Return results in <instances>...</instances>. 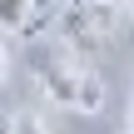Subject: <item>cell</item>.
Wrapping results in <instances>:
<instances>
[{
    "instance_id": "cell-1",
    "label": "cell",
    "mask_w": 134,
    "mask_h": 134,
    "mask_svg": "<svg viewBox=\"0 0 134 134\" xmlns=\"http://www.w3.org/2000/svg\"><path fill=\"white\" fill-rule=\"evenodd\" d=\"M35 80L55 104L75 109V114H99V104H104V80L75 55V45L35 55Z\"/></svg>"
},
{
    "instance_id": "cell-2",
    "label": "cell",
    "mask_w": 134,
    "mask_h": 134,
    "mask_svg": "<svg viewBox=\"0 0 134 134\" xmlns=\"http://www.w3.org/2000/svg\"><path fill=\"white\" fill-rule=\"evenodd\" d=\"M114 15H119L114 5H80V0H65V20H60L65 45L85 50V45H94V40H109Z\"/></svg>"
},
{
    "instance_id": "cell-3",
    "label": "cell",
    "mask_w": 134,
    "mask_h": 134,
    "mask_svg": "<svg viewBox=\"0 0 134 134\" xmlns=\"http://www.w3.org/2000/svg\"><path fill=\"white\" fill-rule=\"evenodd\" d=\"M35 0H0V30H25Z\"/></svg>"
},
{
    "instance_id": "cell-4",
    "label": "cell",
    "mask_w": 134,
    "mask_h": 134,
    "mask_svg": "<svg viewBox=\"0 0 134 134\" xmlns=\"http://www.w3.org/2000/svg\"><path fill=\"white\" fill-rule=\"evenodd\" d=\"M10 134H45V124H40L35 114H15V119H10Z\"/></svg>"
},
{
    "instance_id": "cell-5",
    "label": "cell",
    "mask_w": 134,
    "mask_h": 134,
    "mask_svg": "<svg viewBox=\"0 0 134 134\" xmlns=\"http://www.w3.org/2000/svg\"><path fill=\"white\" fill-rule=\"evenodd\" d=\"M80 5H114V10H124V0H80Z\"/></svg>"
},
{
    "instance_id": "cell-6",
    "label": "cell",
    "mask_w": 134,
    "mask_h": 134,
    "mask_svg": "<svg viewBox=\"0 0 134 134\" xmlns=\"http://www.w3.org/2000/svg\"><path fill=\"white\" fill-rule=\"evenodd\" d=\"M129 134H134V99H129Z\"/></svg>"
},
{
    "instance_id": "cell-7",
    "label": "cell",
    "mask_w": 134,
    "mask_h": 134,
    "mask_svg": "<svg viewBox=\"0 0 134 134\" xmlns=\"http://www.w3.org/2000/svg\"><path fill=\"white\" fill-rule=\"evenodd\" d=\"M0 80H5V50H0Z\"/></svg>"
},
{
    "instance_id": "cell-8",
    "label": "cell",
    "mask_w": 134,
    "mask_h": 134,
    "mask_svg": "<svg viewBox=\"0 0 134 134\" xmlns=\"http://www.w3.org/2000/svg\"><path fill=\"white\" fill-rule=\"evenodd\" d=\"M124 15H134V0H124Z\"/></svg>"
},
{
    "instance_id": "cell-9",
    "label": "cell",
    "mask_w": 134,
    "mask_h": 134,
    "mask_svg": "<svg viewBox=\"0 0 134 134\" xmlns=\"http://www.w3.org/2000/svg\"><path fill=\"white\" fill-rule=\"evenodd\" d=\"M35 5H60V0H35Z\"/></svg>"
}]
</instances>
